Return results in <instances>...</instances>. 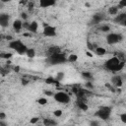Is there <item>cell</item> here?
<instances>
[{
  "mask_svg": "<svg viewBox=\"0 0 126 126\" xmlns=\"http://www.w3.org/2000/svg\"><path fill=\"white\" fill-rule=\"evenodd\" d=\"M124 67H125V61H122L116 55L107 59L103 64V68L112 73H117L119 71H122Z\"/></svg>",
  "mask_w": 126,
  "mask_h": 126,
  "instance_id": "cell-1",
  "label": "cell"
},
{
  "mask_svg": "<svg viewBox=\"0 0 126 126\" xmlns=\"http://www.w3.org/2000/svg\"><path fill=\"white\" fill-rule=\"evenodd\" d=\"M8 46L19 55H26V52L29 48L21 39H12L8 42Z\"/></svg>",
  "mask_w": 126,
  "mask_h": 126,
  "instance_id": "cell-2",
  "label": "cell"
},
{
  "mask_svg": "<svg viewBox=\"0 0 126 126\" xmlns=\"http://www.w3.org/2000/svg\"><path fill=\"white\" fill-rule=\"evenodd\" d=\"M46 62H48V64L50 65H59V64H64L65 62H67V57L64 53L62 52H57L51 55L47 56Z\"/></svg>",
  "mask_w": 126,
  "mask_h": 126,
  "instance_id": "cell-3",
  "label": "cell"
},
{
  "mask_svg": "<svg viewBox=\"0 0 126 126\" xmlns=\"http://www.w3.org/2000/svg\"><path fill=\"white\" fill-rule=\"evenodd\" d=\"M111 111H112V108L110 106L103 105V106H100L94 112V116L101 120H107L111 115Z\"/></svg>",
  "mask_w": 126,
  "mask_h": 126,
  "instance_id": "cell-4",
  "label": "cell"
},
{
  "mask_svg": "<svg viewBox=\"0 0 126 126\" xmlns=\"http://www.w3.org/2000/svg\"><path fill=\"white\" fill-rule=\"evenodd\" d=\"M124 36L120 32H108L106 35V42L109 45H115L117 43L122 42Z\"/></svg>",
  "mask_w": 126,
  "mask_h": 126,
  "instance_id": "cell-5",
  "label": "cell"
},
{
  "mask_svg": "<svg viewBox=\"0 0 126 126\" xmlns=\"http://www.w3.org/2000/svg\"><path fill=\"white\" fill-rule=\"evenodd\" d=\"M53 98L59 102V103H62V104H67L70 102L71 100V97H70V94L66 92H63V91H58L56 92L54 94H53Z\"/></svg>",
  "mask_w": 126,
  "mask_h": 126,
  "instance_id": "cell-6",
  "label": "cell"
},
{
  "mask_svg": "<svg viewBox=\"0 0 126 126\" xmlns=\"http://www.w3.org/2000/svg\"><path fill=\"white\" fill-rule=\"evenodd\" d=\"M42 34L45 37H54L57 34V29L51 25H45L42 30Z\"/></svg>",
  "mask_w": 126,
  "mask_h": 126,
  "instance_id": "cell-7",
  "label": "cell"
},
{
  "mask_svg": "<svg viewBox=\"0 0 126 126\" xmlns=\"http://www.w3.org/2000/svg\"><path fill=\"white\" fill-rule=\"evenodd\" d=\"M105 19V14L103 12H97L93 15L92 20L90 22V25H98Z\"/></svg>",
  "mask_w": 126,
  "mask_h": 126,
  "instance_id": "cell-8",
  "label": "cell"
},
{
  "mask_svg": "<svg viewBox=\"0 0 126 126\" xmlns=\"http://www.w3.org/2000/svg\"><path fill=\"white\" fill-rule=\"evenodd\" d=\"M110 82H111V85L114 88L118 89V88H121L122 85H123V78H122V76L120 74H115V75H113L111 77Z\"/></svg>",
  "mask_w": 126,
  "mask_h": 126,
  "instance_id": "cell-9",
  "label": "cell"
},
{
  "mask_svg": "<svg viewBox=\"0 0 126 126\" xmlns=\"http://www.w3.org/2000/svg\"><path fill=\"white\" fill-rule=\"evenodd\" d=\"M113 22L119 26H123V27H126V12H123V13H120V14H117L115 16V18L113 19Z\"/></svg>",
  "mask_w": 126,
  "mask_h": 126,
  "instance_id": "cell-10",
  "label": "cell"
},
{
  "mask_svg": "<svg viewBox=\"0 0 126 126\" xmlns=\"http://www.w3.org/2000/svg\"><path fill=\"white\" fill-rule=\"evenodd\" d=\"M10 23V15L6 13L0 14V26L2 28H7Z\"/></svg>",
  "mask_w": 126,
  "mask_h": 126,
  "instance_id": "cell-11",
  "label": "cell"
},
{
  "mask_svg": "<svg viewBox=\"0 0 126 126\" xmlns=\"http://www.w3.org/2000/svg\"><path fill=\"white\" fill-rule=\"evenodd\" d=\"M57 0H38V5L40 8H48L55 5Z\"/></svg>",
  "mask_w": 126,
  "mask_h": 126,
  "instance_id": "cell-12",
  "label": "cell"
},
{
  "mask_svg": "<svg viewBox=\"0 0 126 126\" xmlns=\"http://www.w3.org/2000/svg\"><path fill=\"white\" fill-rule=\"evenodd\" d=\"M23 20L22 19H17V20H15L14 22H13V24H12V28H13V30L16 32H19L22 29H23Z\"/></svg>",
  "mask_w": 126,
  "mask_h": 126,
  "instance_id": "cell-13",
  "label": "cell"
},
{
  "mask_svg": "<svg viewBox=\"0 0 126 126\" xmlns=\"http://www.w3.org/2000/svg\"><path fill=\"white\" fill-rule=\"evenodd\" d=\"M37 30H38V23L36 21L30 22V24L27 28V31H29L31 33H35V32H37Z\"/></svg>",
  "mask_w": 126,
  "mask_h": 126,
  "instance_id": "cell-14",
  "label": "cell"
},
{
  "mask_svg": "<svg viewBox=\"0 0 126 126\" xmlns=\"http://www.w3.org/2000/svg\"><path fill=\"white\" fill-rule=\"evenodd\" d=\"M57 52H61V48L59 46H56V45L49 46L47 48V50H46V56L51 55V54H54V53H57Z\"/></svg>",
  "mask_w": 126,
  "mask_h": 126,
  "instance_id": "cell-15",
  "label": "cell"
},
{
  "mask_svg": "<svg viewBox=\"0 0 126 126\" xmlns=\"http://www.w3.org/2000/svg\"><path fill=\"white\" fill-rule=\"evenodd\" d=\"M76 104H77V106H78L81 110H84V111L88 110V108H89V106H88V104H87L86 100L78 99V100H77V102H76Z\"/></svg>",
  "mask_w": 126,
  "mask_h": 126,
  "instance_id": "cell-16",
  "label": "cell"
},
{
  "mask_svg": "<svg viewBox=\"0 0 126 126\" xmlns=\"http://www.w3.org/2000/svg\"><path fill=\"white\" fill-rule=\"evenodd\" d=\"M94 52L97 56H103V55H105V53H106V49H105L104 47H102V46H96V47L94 48Z\"/></svg>",
  "mask_w": 126,
  "mask_h": 126,
  "instance_id": "cell-17",
  "label": "cell"
},
{
  "mask_svg": "<svg viewBox=\"0 0 126 126\" xmlns=\"http://www.w3.org/2000/svg\"><path fill=\"white\" fill-rule=\"evenodd\" d=\"M120 8L118 7V5H116V6H110L109 8H108V10H107V13L109 14V15H112V16H116L117 14H118V10H119Z\"/></svg>",
  "mask_w": 126,
  "mask_h": 126,
  "instance_id": "cell-18",
  "label": "cell"
},
{
  "mask_svg": "<svg viewBox=\"0 0 126 126\" xmlns=\"http://www.w3.org/2000/svg\"><path fill=\"white\" fill-rule=\"evenodd\" d=\"M42 124L45 126H54L57 124V122L52 118H44L42 120Z\"/></svg>",
  "mask_w": 126,
  "mask_h": 126,
  "instance_id": "cell-19",
  "label": "cell"
},
{
  "mask_svg": "<svg viewBox=\"0 0 126 126\" xmlns=\"http://www.w3.org/2000/svg\"><path fill=\"white\" fill-rule=\"evenodd\" d=\"M26 56L28 58H33L35 56V49L32 47H29L27 52H26Z\"/></svg>",
  "mask_w": 126,
  "mask_h": 126,
  "instance_id": "cell-20",
  "label": "cell"
},
{
  "mask_svg": "<svg viewBox=\"0 0 126 126\" xmlns=\"http://www.w3.org/2000/svg\"><path fill=\"white\" fill-rule=\"evenodd\" d=\"M81 75H82L83 79H85V80H87V81H91V80L93 79V74H92L91 72H89V71H83V72L81 73Z\"/></svg>",
  "mask_w": 126,
  "mask_h": 126,
  "instance_id": "cell-21",
  "label": "cell"
},
{
  "mask_svg": "<svg viewBox=\"0 0 126 126\" xmlns=\"http://www.w3.org/2000/svg\"><path fill=\"white\" fill-rule=\"evenodd\" d=\"M78 60V55L75 54V53H71L68 55L67 57V62H70V63H74V62H77Z\"/></svg>",
  "mask_w": 126,
  "mask_h": 126,
  "instance_id": "cell-22",
  "label": "cell"
},
{
  "mask_svg": "<svg viewBox=\"0 0 126 126\" xmlns=\"http://www.w3.org/2000/svg\"><path fill=\"white\" fill-rule=\"evenodd\" d=\"M98 31H100L102 32H110V26L109 25H106V24H103V25H101L98 28Z\"/></svg>",
  "mask_w": 126,
  "mask_h": 126,
  "instance_id": "cell-23",
  "label": "cell"
},
{
  "mask_svg": "<svg viewBox=\"0 0 126 126\" xmlns=\"http://www.w3.org/2000/svg\"><path fill=\"white\" fill-rule=\"evenodd\" d=\"M45 83H47V84H57L58 81H57L55 78H53V77H48V78L45 80Z\"/></svg>",
  "mask_w": 126,
  "mask_h": 126,
  "instance_id": "cell-24",
  "label": "cell"
},
{
  "mask_svg": "<svg viewBox=\"0 0 126 126\" xmlns=\"http://www.w3.org/2000/svg\"><path fill=\"white\" fill-rule=\"evenodd\" d=\"M0 56H1V58H3V59H10V58L12 57V53H8V52L4 53V52H2Z\"/></svg>",
  "mask_w": 126,
  "mask_h": 126,
  "instance_id": "cell-25",
  "label": "cell"
},
{
  "mask_svg": "<svg viewBox=\"0 0 126 126\" xmlns=\"http://www.w3.org/2000/svg\"><path fill=\"white\" fill-rule=\"evenodd\" d=\"M27 7H28L29 12H32V10H33V8H34V4H33V2L29 1V3H28V5H27Z\"/></svg>",
  "mask_w": 126,
  "mask_h": 126,
  "instance_id": "cell-26",
  "label": "cell"
},
{
  "mask_svg": "<svg viewBox=\"0 0 126 126\" xmlns=\"http://www.w3.org/2000/svg\"><path fill=\"white\" fill-rule=\"evenodd\" d=\"M37 102H38L40 105H44V104L47 103V99H46L45 97H39V98L37 99Z\"/></svg>",
  "mask_w": 126,
  "mask_h": 126,
  "instance_id": "cell-27",
  "label": "cell"
},
{
  "mask_svg": "<svg viewBox=\"0 0 126 126\" xmlns=\"http://www.w3.org/2000/svg\"><path fill=\"white\" fill-rule=\"evenodd\" d=\"M63 78H64V73L63 72H58L57 75H56V77H55V79L57 81H61Z\"/></svg>",
  "mask_w": 126,
  "mask_h": 126,
  "instance_id": "cell-28",
  "label": "cell"
},
{
  "mask_svg": "<svg viewBox=\"0 0 126 126\" xmlns=\"http://www.w3.org/2000/svg\"><path fill=\"white\" fill-rule=\"evenodd\" d=\"M118 7H119L120 9L126 8V0H120L119 3H118Z\"/></svg>",
  "mask_w": 126,
  "mask_h": 126,
  "instance_id": "cell-29",
  "label": "cell"
},
{
  "mask_svg": "<svg viewBox=\"0 0 126 126\" xmlns=\"http://www.w3.org/2000/svg\"><path fill=\"white\" fill-rule=\"evenodd\" d=\"M53 114L55 115V117H60V116H62L63 111H62L61 109H57V110H55V111L53 112Z\"/></svg>",
  "mask_w": 126,
  "mask_h": 126,
  "instance_id": "cell-30",
  "label": "cell"
},
{
  "mask_svg": "<svg viewBox=\"0 0 126 126\" xmlns=\"http://www.w3.org/2000/svg\"><path fill=\"white\" fill-rule=\"evenodd\" d=\"M119 118H120V120H121L123 123H126V112L121 113V114L119 115Z\"/></svg>",
  "mask_w": 126,
  "mask_h": 126,
  "instance_id": "cell-31",
  "label": "cell"
},
{
  "mask_svg": "<svg viewBox=\"0 0 126 126\" xmlns=\"http://www.w3.org/2000/svg\"><path fill=\"white\" fill-rule=\"evenodd\" d=\"M21 19L24 20V21H27L28 20V14L26 12H22L21 13Z\"/></svg>",
  "mask_w": 126,
  "mask_h": 126,
  "instance_id": "cell-32",
  "label": "cell"
},
{
  "mask_svg": "<svg viewBox=\"0 0 126 126\" xmlns=\"http://www.w3.org/2000/svg\"><path fill=\"white\" fill-rule=\"evenodd\" d=\"M105 86H106V88H107L109 91H111L112 93H114V92H115V89L113 88V86H112V85H110V84H105Z\"/></svg>",
  "mask_w": 126,
  "mask_h": 126,
  "instance_id": "cell-33",
  "label": "cell"
},
{
  "mask_svg": "<svg viewBox=\"0 0 126 126\" xmlns=\"http://www.w3.org/2000/svg\"><path fill=\"white\" fill-rule=\"evenodd\" d=\"M38 120H39V118H38V117H32V118L31 119V123H32V124H35Z\"/></svg>",
  "mask_w": 126,
  "mask_h": 126,
  "instance_id": "cell-34",
  "label": "cell"
},
{
  "mask_svg": "<svg viewBox=\"0 0 126 126\" xmlns=\"http://www.w3.org/2000/svg\"><path fill=\"white\" fill-rule=\"evenodd\" d=\"M86 87H87V89H92V88H93V84L91 83V81H87Z\"/></svg>",
  "mask_w": 126,
  "mask_h": 126,
  "instance_id": "cell-35",
  "label": "cell"
},
{
  "mask_svg": "<svg viewBox=\"0 0 126 126\" xmlns=\"http://www.w3.org/2000/svg\"><path fill=\"white\" fill-rule=\"evenodd\" d=\"M30 0H20V4L21 5H24V6H27L28 3H29Z\"/></svg>",
  "mask_w": 126,
  "mask_h": 126,
  "instance_id": "cell-36",
  "label": "cell"
},
{
  "mask_svg": "<svg viewBox=\"0 0 126 126\" xmlns=\"http://www.w3.org/2000/svg\"><path fill=\"white\" fill-rule=\"evenodd\" d=\"M44 94L47 95V96H51V95H53L54 94H53L51 91H45V92H44Z\"/></svg>",
  "mask_w": 126,
  "mask_h": 126,
  "instance_id": "cell-37",
  "label": "cell"
},
{
  "mask_svg": "<svg viewBox=\"0 0 126 126\" xmlns=\"http://www.w3.org/2000/svg\"><path fill=\"white\" fill-rule=\"evenodd\" d=\"M5 118H6V114L3 111H1L0 112V120H4Z\"/></svg>",
  "mask_w": 126,
  "mask_h": 126,
  "instance_id": "cell-38",
  "label": "cell"
},
{
  "mask_svg": "<svg viewBox=\"0 0 126 126\" xmlns=\"http://www.w3.org/2000/svg\"><path fill=\"white\" fill-rule=\"evenodd\" d=\"M86 55L89 56V57H93V54H92L90 51H86Z\"/></svg>",
  "mask_w": 126,
  "mask_h": 126,
  "instance_id": "cell-39",
  "label": "cell"
},
{
  "mask_svg": "<svg viewBox=\"0 0 126 126\" xmlns=\"http://www.w3.org/2000/svg\"><path fill=\"white\" fill-rule=\"evenodd\" d=\"M28 83H29V82H28L27 80H25V79H23V80H22V85H24V86H25V85H27Z\"/></svg>",
  "mask_w": 126,
  "mask_h": 126,
  "instance_id": "cell-40",
  "label": "cell"
},
{
  "mask_svg": "<svg viewBox=\"0 0 126 126\" xmlns=\"http://www.w3.org/2000/svg\"><path fill=\"white\" fill-rule=\"evenodd\" d=\"M12 0H0V2L1 3H3V4H5V3H8V2H11Z\"/></svg>",
  "mask_w": 126,
  "mask_h": 126,
  "instance_id": "cell-41",
  "label": "cell"
},
{
  "mask_svg": "<svg viewBox=\"0 0 126 126\" xmlns=\"http://www.w3.org/2000/svg\"><path fill=\"white\" fill-rule=\"evenodd\" d=\"M14 70H15L16 72H19V70H20V67H19V66H16V67L14 68Z\"/></svg>",
  "mask_w": 126,
  "mask_h": 126,
  "instance_id": "cell-42",
  "label": "cell"
},
{
  "mask_svg": "<svg viewBox=\"0 0 126 126\" xmlns=\"http://www.w3.org/2000/svg\"><path fill=\"white\" fill-rule=\"evenodd\" d=\"M97 124H98V123H97L96 121H92V122H91V125H97Z\"/></svg>",
  "mask_w": 126,
  "mask_h": 126,
  "instance_id": "cell-43",
  "label": "cell"
}]
</instances>
